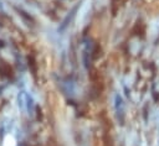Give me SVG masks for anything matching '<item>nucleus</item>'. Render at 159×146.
I'll return each mask as SVG.
<instances>
[{"label":"nucleus","instance_id":"nucleus-1","mask_svg":"<svg viewBox=\"0 0 159 146\" xmlns=\"http://www.w3.org/2000/svg\"><path fill=\"white\" fill-rule=\"evenodd\" d=\"M114 106H116V113L118 115V119L123 121L124 118V100L119 94H116L114 97Z\"/></svg>","mask_w":159,"mask_h":146},{"label":"nucleus","instance_id":"nucleus-2","mask_svg":"<svg viewBox=\"0 0 159 146\" xmlns=\"http://www.w3.org/2000/svg\"><path fill=\"white\" fill-rule=\"evenodd\" d=\"M26 97L27 94L25 92H20L19 95H17V104L20 106V109H24L26 106Z\"/></svg>","mask_w":159,"mask_h":146},{"label":"nucleus","instance_id":"nucleus-3","mask_svg":"<svg viewBox=\"0 0 159 146\" xmlns=\"http://www.w3.org/2000/svg\"><path fill=\"white\" fill-rule=\"evenodd\" d=\"M26 108H27L29 114H32V111H34V100L29 94L26 97Z\"/></svg>","mask_w":159,"mask_h":146}]
</instances>
